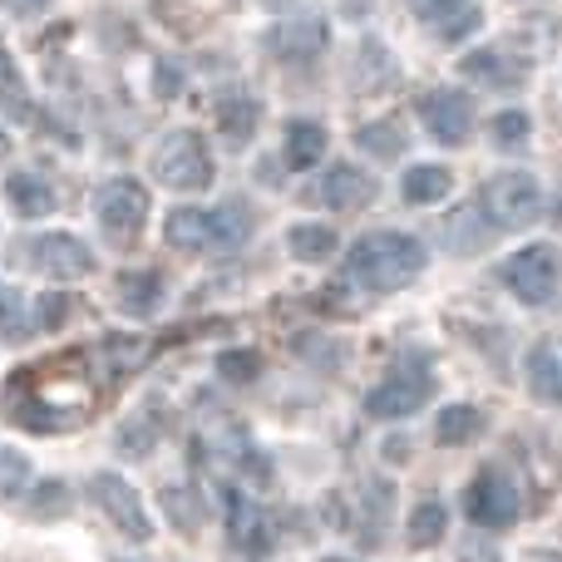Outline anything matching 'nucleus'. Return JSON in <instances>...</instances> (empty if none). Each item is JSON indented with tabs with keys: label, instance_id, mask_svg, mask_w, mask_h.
Instances as JSON below:
<instances>
[{
	"label": "nucleus",
	"instance_id": "f03ea898",
	"mask_svg": "<svg viewBox=\"0 0 562 562\" xmlns=\"http://www.w3.org/2000/svg\"><path fill=\"white\" fill-rule=\"evenodd\" d=\"M247 233H252V223H247L243 207H178V213H168V247H178V252H233V247L247 243Z\"/></svg>",
	"mask_w": 562,
	"mask_h": 562
},
{
	"label": "nucleus",
	"instance_id": "2eb2a0df",
	"mask_svg": "<svg viewBox=\"0 0 562 562\" xmlns=\"http://www.w3.org/2000/svg\"><path fill=\"white\" fill-rule=\"evenodd\" d=\"M5 198L20 217H49L55 213V188L35 173H10L5 178Z\"/></svg>",
	"mask_w": 562,
	"mask_h": 562
},
{
	"label": "nucleus",
	"instance_id": "f8f14e48",
	"mask_svg": "<svg viewBox=\"0 0 562 562\" xmlns=\"http://www.w3.org/2000/svg\"><path fill=\"white\" fill-rule=\"evenodd\" d=\"M429 390H435V380H425V375H395L380 390H370L366 409H370V419H405L425 405Z\"/></svg>",
	"mask_w": 562,
	"mask_h": 562
},
{
	"label": "nucleus",
	"instance_id": "bb28decb",
	"mask_svg": "<svg viewBox=\"0 0 562 562\" xmlns=\"http://www.w3.org/2000/svg\"><path fill=\"white\" fill-rule=\"evenodd\" d=\"M30 306H35V301H25L20 291L0 296V336H5V340H25L30 330H35V316H30Z\"/></svg>",
	"mask_w": 562,
	"mask_h": 562
},
{
	"label": "nucleus",
	"instance_id": "5701e85b",
	"mask_svg": "<svg viewBox=\"0 0 562 562\" xmlns=\"http://www.w3.org/2000/svg\"><path fill=\"white\" fill-rule=\"evenodd\" d=\"M227 514H233V538H237V548H247V553H262V538H267V528H262V514H257V504L252 498H243V494H227Z\"/></svg>",
	"mask_w": 562,
	"mask_h": 562
},
{
	"label": "nucleus",
	"instance_id": "b1692460",
	"mask_svg": "<svg viewBox=\"0 0 562 562\" xmlns=\"http://www.w3.org/2000/svg\"><path fill=\"white\" fill-rule=\"evenodd\" d=\"M445 528H449V514H445V504H419L415 514H409V543L415 548H435L439 538H445Z\"/></svg>",
	"mask_w": 562,
	"mask_h": 562
},
{
	"label": "nucleus",
	"instance_id": "dca6fc26",
	"mask_svg": "<svg viewBox=\"0 0 562 562\" xmlns=\"http://www.w3.org/2000/svg\"><path fill=\"white\" fill-rule=\"evenodd\" d=\"M528 395L538 405H562V370H558V356L553 346H533L528 350Z\"/></svg>",
	"mask_w": 562,
	"mask_h": 562
},
{
	"label": "nucleus",
	"instance_id": "423d86ee",
	"mask_svg": "<svg viewBox=\"0 0 562 562\" xmlns=\"http://www.w3.org/2000/svg\"><path fill=\"white\" fill-rule=\"evenodd\" d=\"M479 203L488 207L494 227H528L538 213H543V188L528 173H498L484 183V198Z\"/></svg>",
	"mask_w": 562,
	"mask_h": 562
},
{
	"label": "nucleus",
	"instance_id": "f704fd0d",
	"mask_svg": "<svg viewBox=\"0 0 562 562\" xmlns=\"http://www.w3.org/2000/svg\"><path fill=\"white\" fill-rule=\"evenodd\" d=\"M0 94H10L15 104H25V94H20V79H15V65H10L5 49H0Z\"/></svg>",
	"mask_w": 562,
	"mask_h": 562
},
{
	"label": "nucleus",
	"instance_id": "1a4fd4ad",
	"mask_svg": "<svg viewBox=\"0 0 562 562\" xmlns=\"http://www.w3.org/2000/svg\"><path fill=\"white\" fill-rule=\"evenodd\" d=\"M419 119H425V128L439 144L464 148L469 128H474V104H469L459 89H429V94L419 99Z\"/></svg>",
	"mask_w": 562,
	"mask_h": 562
},
{
	"label": "nucleus",
	"instance_id": "cd10ccee",
	"mask_svg": "<svg viewBox=\"0 0 562 562\" xmlns=\"http://www.w3.org/2000/svg\"><path fill=\"white\" fill-rule=\"evenodd\" d=\"M25 484H30V459L20 449L0 445V498H20Z\"/></svg>",
	"mask_w": 562,
	"mask_h": 562
},
{
	"label": "nucleus",
	"instance_id": "c9c22d12",
	"mask_svg": "<svg viewBox=\"0 0 562 562\" xmlns=\"http://www.w3.org/2000/svg\"><path fill=\"white\" fill-rule=\"evenodd\" d=\"M459 562H498V553H494V543H488V538H474V543H464Z\"/></svg>",
	"mask_w": 562,
	"mask_h": 562
},
{
	"label": "nucleus",
	"instance_id": "393cba45",
	"mask_svg": "<svg viewBox=\"0 0 562 562\" xmlns=\"http://www.w3.org/2000/svg\"><path fill=\"white\" fill-rule=\"evenodd\" d=\"M356 144L366 148L370 158H385V164L405 154V134H400V124H390V119H385V124H366L356 134Z\"/></svg>",
	"mask_w": 562,
	"mask_h": 562
},
{
	"label": "nucleus",
	"instance_id": "e433bc0d",
	"mask_svg": "<svg viewBox=\"0 0 562 562\" xmlns=\"http://www.w3.org/2000/svg\"><path fill=\"white\" fill-rule=\"evenodd\" d=\"M5 10H15V15H35V10H45L49 0H0Z\"/></svg>",
	"mask_w": 562,
	"mask_h": 562
},
{
	"label": "nucleus",
	"instance_id": "20e7f679",
	"mask_svg": "<svg viewBox=\"0 0 562 562\" xmlns=\"http://www.w3.org/2000/svg\"><path fill=\"white\" fill-rule=\"evenodd\" d=\"M94 217H99V227H104L109 243L128 247L138 233H144L148 188L134 183V178H109V183L94 193Z\"/></svg>",
	"mask_w": 562,
	"mask_h": 562
},
{
	"label": "nucleus",
	"instance_id": "72a5a7b5",
	"mask_svg": "<svg viewBox=\"0 0 562 562\" xmlns=\"http://www.w3.org/2000/svg\"><path fill=\"white\" fill-rule=\"evenodd\" d=\"M459 5H464V0H409V10H415L419 20H445V15H454Z\"/></svg>",
	"mask_w": 562,
	"mask_h": 562
},
{
	"label": "nucleus",
	"instance_id": "39448f33",
	"mask_svg": "<svg viewBox=\"0 0 562 562\" xmlns=\"http://www.w3.org/2000/svg\"><path fill=\"white\" fill-rule=\"evenodd\" d=\"M504 286L514 291L524 306H553L562 291V267L553 247H524L504 262Z\"/></svg>",
	"mask_w": 562,
	"mask_h": 562
},
{
	"label": "nucleus",
	"instance_id": "4be33fe9",
	"mask_svg": "<svg viewBox=\"0 0 562 562\" xmlns=\"http://www.w3.org/2000/svg\"><path fill=\"white\" fill-rule=\"evenodd\" d=\"M257 119H262L257 99L233 94V99H223V104H217V128L227 134V144H247V138H252V128H257Z\"/></svg>",
	"mask_w": 562,
	"mask_h": 562
},
{
	"label": "nucleus",
	"instance_id": "4c0bfd02",
	"mask_svg": "<svg viewBox=\"0 0 562 562\" xmlns=\"http://www.w3.org/2000/svg\"><path fill=\"white\" fill-rule=\"evenodd\" d=\"M158 94H178V69L158 65Z\"/></svg>",
	"mask_w": 562,
	"mask_h": 562
},
{
	"label": "nucleus",
	"instance_id": "6ab92c4d",
	"mask_svg": "<svg viewBox=\"0 0 562 562\" xmlns=\"http://www.w3.org/2000/svg\"><path fill=\"white\" fill-rule=\"evenodd\" d=\"M164 301V277L158 272H124L119 277V306L128 316H154Z\"/></svg>",
	"mask_w": 562,
	"mask_h": 562
},
{
	"label": "nucleus",
	"instance_id": "7ed1b4c3",
	"mask_svg": "<svg viewBox=\"0 0 562 562\" xmlns=\"http://www.w3.org/2000/svg\"><path fill=\"white\" fill-rule=\"evenodd\" d=\"M154 178L178 193H203V188H213V154L193 128L164 134V144L154 148Z\"/></svg>",
	"mask_w": 562,
	"mask_h": 562
},
{
	"label": "nucleus",
	"instance_id": "ea45409f",
	"mask_svg": "<svg viewBox=\"0 0 562 562\" xmlns=\"http://www.w3.org/2000/svg\"><path fill=\"white\" fill-rule=\"evenodd\" d=\"M5 144H10V138H5V134H0V154H5Z\"/></svg>",
	"mask_w": 562,
	"mask_h": 562
},
{
	"label": "nucleus",
	"instance_id": "473e14b6",
	"mask_svg": "<svg viewBox=\"0 0 562 562\" xmlns=\"http://www.w3.org/2000/svg\"><path fill=\"white\" fill-rule=\"evenodd\" d=\"M65 316H69V296H40L35 326H65Z\"/></svg>",
	"mask_w": 562,
	"mask_h": 562
},
{
	"label": "nucleus",
	"instance_id": "ddd939ff",
	"mask_svg": "<svg viewBox=\"0 0 562 562\" xmlns=\"http://www.w3.org/2000/svg\"><path fill=\"white\" fill-rule=\"evenodd\" d=\"M330 30L321 15H301V20H286V25L272 30V49L281 59H316L326 49Z\"/></svg>",
	"mask_w": 562,
	"mask_h": 562
},
{
	"label": "nucleus",
	"instance_id": "c756f323",
	"mask_svg": "<svg viewBox=\"0 0 562 562\" xmlns=\"http://www.w3.org/2000/svg\"><path fill=\"white\" fill-rule=\"evenodd\" d=\"M528 114L524 109H504V114L494 119V138H498V148H524L528 144Z\"/></svg>",
	"mask_w": 562,
	"mask_h": 562
},
{
	"label": "nucleus",
	"instance_id": "9d476101",
	"mask_svg": "<svg viewBox=\"0 0 562 562\" xmlns=\"http://www.w3.org/2000/svg\"><path fill=\"white\" fill-rule=\"evenodd\" d=\"M30 257H35L40 272L55 277V281H79V277L94 272V257H89V247L79 243V237H69V233L35 237V243H30Z\"/></svg>",
	"mask_w": 562,
	"mask_h": 562
},
{
	"label": "nucleus",
	"instance_id": "6e6552de",
	"mask_svg": "<svg viewBox=\"0 0 562 562\" xmlns=\"http://www.w3.org/2000/svg\"><path fill=\"white\" fill-rule=\"evenodd\" d=\"M89 494H94V504L119 524V533H128L134 543H148V538H154V524H148V514H144V504H138V494H134L128 479L94 474L89 479Z\"/></svg>",
	"mask_w": 562,
	"mask_h": 562
},
{
	"label": "nucleus",
	"instance_id": "f3484780",
	"mask_svg": "<svg viewBox=\"0 0 562 562\" xmlns=\"http://www.w3.org/2000/svg\"><path fill=\"white\" fill-rule=\"evenodd\" d=\"M326 154V128L311 124V119H291L286 124V168H316Z\"/></svg>",
	"mask_w": 562,
	"mask_h": 562
},
{
	"label": "nucleus",
	"instance_id": "4468645a",
	"mask_svg": "<svg viewBox=\"0 0 562 562\" xmlns=\"http://www.w3.org/2000/svg\"><path fill=\"white\" fill-rule=\"evenodd\" d=\"M464 75L484 89H524V79H528L524 69H518L514 59H504L498 49H474V55H464Z\"/></svg>",
	"mask_w": 562,
	"mask_h": 562
},
{
	"label": "nucleus",
	"instance_id": "c85d7f7f",
	"mask_svg": "<svg viewBox=\"0 0 562 562\" xmlns=\"http://www.w3.org/2000/svg\"><path fill=\"white\" fill-rule=\"evenodd\" d=\"M217 375L233 380V385H247V380L262 375V356L257 350H223L217 356Z\"/></svg>",
	"mask_w": 562,
	"mask_h": 562
},
{
	"label": "nucleus",
	"instance_id": "2f4dec72",
	"mask_svg": "<svg viewBox=\"0 0 562 562\" xmlns=\"http://www.w3.org/2000/svg\"><path fill=\"white\" fill-rule=\"evenodd\" d=\"M164 508H168V518H173L178 528H188V533H198V528H203V508H198L193 494H183V488H168Z\"/></svg>",
	"mask_w": 562,
	"mask_h": 562
},
{
	"label": "nucleus",
	"instance_id": "f257e3e1",
	"mask_svg": "<svg viewBox=\"0 0 562 562\" xmlns=\"http://www.w3.org/2000/svg\"><path fill=\"white\" fill-rule=\"evenodd\" d=\"M346 267L366 291H400L425 272V247L405 233H370L350 247Z\"/></svg>",
	"mask_w": 562,
	"mask_h": 562
},
{
	"label": "nucleus",
	"instance_id": "7c9ffc66",
	"mask_svg": "<svg viewBox=\"0 0 562 562\" xmlns=\"http://www.w3.org/2000/svg\"><path fill=\"white\" fill-rule=\"evenodd\" d=\"M40 504H30V514L35 518H65L69 514V488L59 484V479H45V484L35 488Z\"/></svg>",
	"mask_w": 562,
	"mask_h": 562
},
{
	"label": "nucleus",
	"instance_id": "412c9836",
	"mask_svg": "<svg viewBox=\"0 0 562 562\" xmlns=\"http://www.w3.org/2000/svg\"><path fill=\"white\" fill-rule=\"evenodd\" d=\"M286 247H291L296 262H330L336 247H340V237L330 233V227H321V223H301V227H291L286 233Z\"/></svg>",
	"mask_w": 562,
	"mask_h": 562
},
{
	"label": "nucleus",
	"instance_id": "a19ab883",
	"mask_svg": "<svg viewBox=\"0 0 562 562\" xmlns=\"http://www.w3.org/2000/svg\"><path fill=\"white\" fill-rule=\"evenodd\" d=\"M326 562H340V558H326Z\"/></svg>",
	"mask_w": 562,
	"mask_h": 562
},
{
	"label": "nucleus",
	"instance_id": "aec40b11",
	"mask_svg": "<svg viewBox=\"0 0 562 562\" xmlns=\"http://www.w3.org/2000/svg\"><path fill=\"white\" fill-rule=\"evenodd\" d=\"M454 188V173H449L445 164H419V168H409L405 173V203H415V207H429V203H439V198Z\"/></svg>",
	"mask_w": 562,
	"mask_h": 562
},
{
	"label": "nucleus",
	"instance_id": "a211bd4d",
	"mask_svg": "<svg viewBox=\"0 0 562 562\" xmlns=\"http://www.w3.org/2000/svg\"><path fill=\"white\" fill-rule=\"evenodd\" d=\"M479 435H484V409H474V405L439 409V419H435V439H439V445L459 449V445H474Z\"/></svg>",
	"mask_w": 562,
	"mask_h": 562
},
{
	"label": "nucleus",
	"instance_id": "9b49d317",
	"mask_svg": "<svg viewBox=\"0 0 562 562\" xmlns=\"http://www.w3.org/2000/svg\"><path fill=\"white\" fill-rule=\"evenodd\" d=\"M370 198H375V178L356 164H336L316 188V203L336 207V213H360Z\"/></svg>",
	"mask_w": 562,
	"mask_h": 562
},
{
	"label": "nucleus",
	"instance_id": "a878e982",
	"mask_svg": "<svg viewBox=\"0 0 562 562\" xmlns=\"http://www.w3.org/2000/svg\"><path fill=\"white\" fill-rule=\"evenodd\" d=\"M474 223H479V207H459V213L449 217V223H445L449 252H479V247L494 237V233H474Z\"/></svg>",
	"mask_w": 562,
	"mask_h": 562
},
{
	"label": "nucleus",
	"instance_id": "0eeeda50",
	"mask_svg": "<svg viewBox=\"0 0 562 562\" xmlns=\"http://www.w3.org/2000/svg\"><path fill=\"white\" fill-rule=\"evenodd\" d=\"M464 514L479 528H514L518 524V488L504 469H484L464 494Z\"/></svg>",
	"mask_w": 562,
	"mask_h": 562
},
{
	"label": "nucleus",
	"instance_id": "58836bf2",
	"mask_svg": "<svg viewBox=\"0 0 562 562\" xmlns=\"http://www.w3.org/2000/svg\"><path fill=\"white\" fill-rule=\"evenodd\" d=\"M528 562H562L558 553H528Z\"/></svg>",
	"mask_w": 562,
	"mask_h": 562
}]
</instances>
